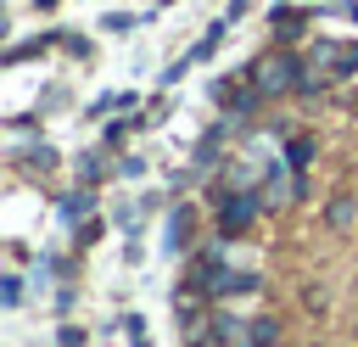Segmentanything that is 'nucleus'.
<instances>
[{
  "mask_svg": "<svg viewBox=\"0 0 358 347\" xmlns=\"http://www.w3.org/2000/svg\"><path fill=\"white\" fill-rule=\"evenodd\" d=\"M252 347H280V325L274 319H252Z\"/></svg>",
  "mask_w": 358,
  "mask_h": 347,
  "instance_id": "obj_3",
  "label": "nucleus"
},
{
  "mask_svg": "<svg viewBox=\"0 0 358 347\" xmlns=\"http://www.w3.org/2000/svg\"><path fill=\"white\" fill-rule=\"evenodd\" d=\"M352 224V196H336L330 201V229H347Z\"/></svg>",
  "mask_w": 358,
  "mask_h": 347,
  "instance_id": "obj_4",
  "label": "nucleus"
},
{
  "mask_svg": "<svg viewBox=\"0 0 358 347\" xmlns=\"http://www.w3.org/2000/svg\"><path fill=\"white\" fill-rule=\"evenodd\" d=\"M257 207H263V196H252V190H229V196L218 201V229H224V235H241V229L257 218Z\"/></svg>",
  "mask_w": 358,
  "mask_h": 347,
  "instance_id": "obj_1",
  "label": "nucleus"
},
{
  "mask_svg": "<svg viewBox=\"0 0 358 347\" xmlns=\"http://www.w3.org/2000/svg\"><path fill=\"white\" fill-rule=\"evenodd\" d=\"M257 90H263V95L302 90V73H296V62H291V56H268V62L257 67Z\"/></svg>",
  "mask_w": 358,
  "mask_h": 347,
  "instance_id": "obj_2",
  "label": "nucleus"
}]
</instances>
